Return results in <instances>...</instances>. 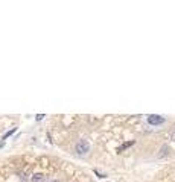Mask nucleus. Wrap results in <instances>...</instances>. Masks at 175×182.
Listing matches in <instances>:
<instances>
[{"mask_svg":"<svg viewBox=\"0 0 175 182\" xmlns=\"http://www.w3.org/2000/svg\"><path fill=\"white\" fill-rule=\"evenodd\" d=\"M75 152L79 155V156H84L90 152V143L87 140H79L75 144Z\"/></svg>","mask_w":175,"mask_h":182,"instance_id":"1","label":"nucleus"},{"mask_svg":"<svg viewBox=\"0 0 175 182\" xmlns=\"http://www.w3.org/2000/svg\"><path fill=\"white\" fill-rule=\"evenodd\" d=\"M148 123L152 125V126H158L161 123H165V118L163 117H160V116H148Z\"/></svg>","mask_w":175,"mask_h":182,"instance_id":"2","label":"nucleus"},{"mask_svg":"<svg viewBox=\"0 0 175 182\" xmlns=\"http://www.w3.org/2000/svg\"><path fill=\"white\" fill-rule=\"evenodd\" d=\"M15 131H17V126H14V127H12V129H11V131H8V132H6V134H5V135L2 137V143H0V147H2V146H3V143H5V141H6V140H8V138H9V137L12 135V134H14V132H15Z\"/></svg>","mask_w":175,"mask_h":182,"instance_id":"3","label":"nucleus"},{"mask_svg":"<svg viewBox=\"0 0 175 182\" xmlns=\"http://www.w3.org/2000/svg\"><path fill=\"white\" fill-rule=\"evenodd\" d=\"M31 182H44V174L43 173H35L31 178Z\"/></svg>","mask_w":175,"mask_h":182,"instance_id":"4","label":"nucleus"},{"mask_svg":"<svg viewBox=\"0 0 175 182\" xmlns=\"http://www.w3.org/2000/svg\"><path fill=\"white\" fill-rule=\"evenodd\" d=\"M136 141H128V143H125V144H122L120 147H117V152H123L125 149H128V147H131Z\"/></svg>","mask_w":175,"mask_h":182,"instance_id":"5","label":"nucleus"},{"mask_svg":"<svg viewBox=\"0 0 175 182\" xmlns=\"http://www.w3.org/2000/svg\"><path fill=\"white\" fill-rule=\"evenodd\" d=\"M95 173L98 174V176H99L100 179H104V178H107V174H102V173H100V172H98V170H95Z\"/></svg>","mask_w":175,"mask_h":182,"instance_id":"6","label":"nucleus"},{"mask_svg":"<svg viewBox=\"0 0 175 182\" xmlns=\"http://www.w3.org/2000/svg\"><path fill=\"white\" fill-rule=\"evenodd\" d=\"M43 118H44V114H37V121L43 120Z\"/></svg>","mask_w":175,"mask_h":182,"instance_id":"7","label":"nucleus"},{"mask_svg":"<svg viewBox=\"0 0 175 182\" xmlns=\"http://www.w3.org/2000/svg\"><path fill=\"white\" fill-rule=\"evenodd\" d=\"M171 140H172V141H175V127H174V131L171 132Z\"/></svg>","mask_w":175,"mask_h":182,"instance_id":"8","label":"nucleus"}]
</instances>
